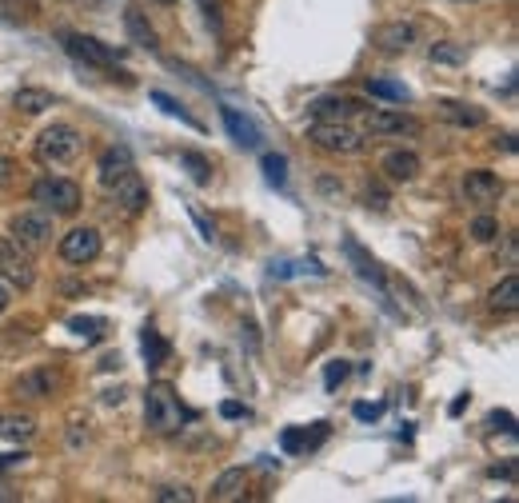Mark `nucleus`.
I'll return each mask as SVG.
<instances>
[{
  "instance_id": "nucleus-2",
  "label": "nucleus",
  "mask_w": 519,
  "mask_h": 503,
  "mask_svg": "<svg viewBox=\"0 0 519 503\" xmlns=\"http://www.w3.org/2000/svg\"><path fill=\"white\" fill-rule=\"evenodd\" d=\"M184 415L188 412H184L172 383H152L148 396H144V423L152 432H160V436H168V432H176L184 423Z\"/></svg>"
},
{
  "instance_id": "nucleus-32",
  "label": "nucleus",
  "mask_w": 519,
  "mask_h": 503,
  "mask_svg": "<svg viewBox=\"0 0 519 503\" xmlns=\"http://www.w3.org/2000/svg\"><path fill=\"white\" fill-rule=\"evenodd\" d=\"M156 503H192L196 499V491L192 488H184V483H164V488L152 496Z\"/></svg>"
},
{
  "instance_id": "nucleus-37",
  "label": "nucleus",
  "mask_w": 519,
  "mask_h": 503,
  "mask_svg": "<svg viewBox=\"0 0 519 503\" xmlns=\"http://www.w3.org/2000/svg\"><path fill=\"white\" fill-rule=\"evenodd\" d=\"M188 212H192L196 228H200V232H204V240H208V244H212V240H216V228H212V224H208V220H204V216H200V208H188Z\"/></svg>"
},
{
  "instance_id": "nucleus-8",
  "label": "nucleus",
  "mask_w": 519,
  "mask_h": 503,
  "mask_svg": "<svg viewBox=\"0 0 519 503\" xmlns=\"http://www.w3.org/2000/svg\"><path fill=\"white\" fill-rule=\"evenodd\" d=\"M64 48H68V56H72V61H80V64H88V68H113L116 56H121V53H113L108 45H100V40L84 37V32H68Z\"/></svg>"
},
{
  "instance_id": "nucleus-33",
  "label": "nucleus",
  "mask_w": 519,
  "mask_h": 503,
  "mask_svg": "<svg viewBox=\"0 0 519 503\" xmlns=\"http://www.w3.org/2000/svg\"><path fill=\"white\" fill-rule=\"evenodd\" d=\"M152 100H156V105H160V108H164V113H168V116H180V121H184V124L200 128V121H192V116H188V113H184V108H180V100H172V96H168V92H152Z\"/></svg>"
},
{
  "instance_id": "nucleus-46",
  "label": "nucleus",
  "mask_w": 519,
  "mask_h": 503,
  "mask_svg": "<svg viewBox=\"0 0 519 503\" xmlns=\"http://www.w3.org/2000/svg\"><path fill=\"white\" fill-rule=\"evenodd\" d=\"M448 4H483V0H448Z\"/></svg>"
},
{
  "instance_id": "nucleus-23",
  "label": "nucleus",
  "mask_w": 519,
  "mask_h": 503,
  "mask_svg": "<svg viewBox=\"0 0 519 503\" xmlns=\"http://www.w3.org/2000/svg\"><path fill=\"white\" fill-rule=\"evenodd\" d=\"M224 124H228V132H232V140L244 144V148H256L260 144V128L252 124L248 116L236 113V108H224Z\"/></svg>"
},
{
  "instance_id": "nucleus-4",
  "label": "nucleus",
  "mask_w": 519,
  "mask_h": 503,
  "mask_svg": "<svg viewBox=\"0 0 519 503\" xmlns=\"http://www.w3.org/2000/svg\"><path fill=\"white\" fill-rule=\"evenodd\" d=\"M8 236H13L21 248L37 252V248H48V240H53V212L45 208H24L13 216V224H8Z\"/></svg>"
},
{
  "instance_id": "nucleus-12",
  "label": "nucleus",
  "mask_w": 519,
  "mask_h": 503,
  "mask_svg": "<svg viewBox=\"0 0 519 503\" xmlns=\"http://www.w3.org/2000/svg\"><path fill=\"white\" fill-rule=\"evenodd\" d=\"M380 172H384L391 184H407L420 176V156H415L412 148H391V152H384V160H380Z\"/></svg>"
},
{
  "instance_id": "nucleus-21",
  "label": "nucleus",
  "mask_w": 519,
  "mask_h": 503,
  "mask_svg": "<svg viewBox=\"0 0 519 503\" xmlns=\"http://www.w3.org/2000/svg\"><path fill=\"white\" fill-rule=\"evenodd\" d=\"M312 436H308V428H288L284 436H280V448L288 451V456H296V451H308V448H316L320 440L328 436V423H312Z\"/></svg>"
},
{
  "instance_id": "nucleus-27",
  "label": "nucleus",
  "mask_w": 519,
  "mask_h": 503,
  "mask_svg": "<svg viewBox=\"0 0 519 503\" xmlns=\"http://www.w3.org/2000/svg\"><path fill=\"white\" fill-rule=\"evenodd\" d=\"M368 96H380V100H396V105H407L412 100V92L404 88V84H396V80H380V76H368Z\"/></svg>"
},
{
  "instance_id": "nucleus-5",
  "label": "nucleus",
  "mask_w": 519,
  "mask_h": 503,
  "mask_svg": "<svg viewBox=\"0 0 519 503\" xmlns=\"http://www.w3.org/2000/svg\"><path fill=\"white\" fill-rule=\"evenodd\" d=\"M32 204L53 212V216H72L80 208V189L64 176H45V180L32 184Z\"/></svg>"
},
{
  "instance_id": "nucleus-41",
  "label": "nucleus",
  "mask_w": 519,
  "mask_h": 503,
  "mask_svg": "<svg viewBox=\"0 0 519 503\" xmlns=\"http://www.w3.org/2000/svg\"><path fill=\"white\" fill-rule=\"evenodd\" d=\"M368 208H388V196L380 189H368Z\"/></svg>"
},
{
  "instance_id": "nucleus-7",
  "label": "nucleus",
  "mask_w": 519,
  "mask_h": 503,
  "mask_svg": "<svg viewBox=\"0 0 519 503\" xmlns=\"http://www.w3.org/2000/svg\"><path fill=\"white\" fill-rule=\"evenodd\" d=\"M96 256H100V232L96 228H72L68 236H61V260L64 264L84 268V264H92Z\"/></svg>"
},
{
  "instance_id": "nucleus-19",
  "label": "nucleus",
  "mask_w": 519,
  "mask_h": 503,
  "mask_svg": "<svg viewBox=\"0 0 519 503\" xmlns=\"http://www.w3.org/2000/svg\"><path fill=\"white\" fill-rule=\"evenodd\" d=\"M244 483H248V472H244V467H228V472H220L216 483H212V499H216V503L240 499L244 496Z\"/></svg>"
},
{
  "instance_id": "nucleus-42",
  "label": "nucleus",
  "mask_w": 519,
  "mask_h": 503,
  "mask_svg": "<svg viewBox=\"0 0 519 503\" xmlns=\"http://www.w3.org/2000/svg\"><path fill=\"white\" fill-rule=\"evenodd\" d=\"M200 8H204V16H208V24H220V16H216V0H200Z\"/></svg>"
},
{
  "instance_id": "nucleus-39",
  "label": "nucleus",
  "mask_w": 519,
  "mask_h": 503,
  "mask_svg": "<svg viewBox=\"0 0 519 503\" xmlns=\"http://www.w3.org/2000/svg\"><path fill=\"white\" fill-rule=\"evenodd\" d=\"M491 428H504V432H512L515 428V420L507 412H491Z\"/></svg>"
},
{
  "instance_id": "nucleus-45",
  "label": "nucleus",
  "mask_w": 519,
  "mask_h": 503,
  "mask_svg": "<svg viewBox=\"0 0 519 503\" xmlns=\"http://www.w3.org/2000/svg\"><path fill=\"white\" fill-rule=\"evenodd\" d=\"M220 412H224L228 420H236V415H244V407H240V404H224V407H220Z\"/></svg>"
},
{
  "instance_id": "nucleus-18",
  "label": "nucleus",
  "mask_w": 519,
  "mask_h": 503,
  "mask_svg": "<svg viewBox=\"0 0 519 503\" xmlns=\"http://www.w3.org/2000/svg\"><path fill=\"white\" fill-rule=\"evenodd\" d=\"M37 436V420L24 412H0V440L8 443H24Z\"/></svg>"
},
{
  "instance_id": "nucleus-6",
  "label": "nucleus",
  "mask_w": 519,
  "mask_h": 503,
  "mask_svg": "<svg viewBox=\"0 0 519 503\" xmlns=\"http://www.w3.org/2000/svg\"><path fill=\"white\" fill-rule=\"evenodd\" d=\"M0 280H8L13 288L37 284V268L29 260V248H21L13 236H0Z\"/></svg>"
},
{
  "instance_id": "nucleus-28",
  "label": "nucleus",
  "mask_w": 519,
  "mask_h": 503,
  "mask_svg": "<svg viewBox=\"0 0 519 503\" xmlns=\"http://www.w3.org/2000/svg\"><path fill=\"white\" fill-rule=\"evenodd\" d=\"M428 61L431 64H464L467 61V48L464 45H452V40H439V45L428 48Z\"/></svg>"
},
{
  "instance_id": "nucleus-13",
  "label": "nucleus",
  "mask_w": 519,
  "mask_h": 503,
  "mask_svg": "<svg viewBox=\"0 0 519 503\" xmlns=\"http://www.w3.org/2000/svg\"><path fill=\"white\" fill-rule=\"evenodd\" d=\"M56 388H61V372H53V368H32L16 380V396H24V399H48Z\"/></svg>"
},
{
  "instance_id": "nucleus-10",
  "label": "nucleus",
  "mask_w": 519,
  "mask_h": 503,
  "mask_svg": "<svg viewBox=\"0 0 519 503\" xmlns=\"http://www.w3.org/2000/svg\"><path fill=\"white\" fill-rule=\"evenodd\" d=\"M108 192H113V200L121 204V208L129 212V216H140V212L148 208V184H144L140 176H136V168H132V172H124Z\"/></svg>"
},
{
  "instance_id": "nucleus-14",
  "label": "nucleus",
  "mask_w": 519,
  "mask_h": 503,
  "mask_svg": "<svg viewBox=\"0 0 519 503\" xmlns=\"http://www.w3.org/2000/svg\"><path fill=\"white\" fill-rule=\"evenodd\" d=\"M124 172H132V152L124 148V144H113V148L100 152V164H96V176L105 189H113L116 180H121Z\"/></svg>"
},
{
  "instance_id": "nucleus-25",
  "label": "nucleus",
  "mask_w": 519,
  "mask_h": 503,
  "mask_svg": "<svg viewBox=\"0 0 519 503\" xmlns=\"http://www.w3.org/2000/svg\"><path fill=\"white\" fill-rule=\"evenodd\" d=\"M344 252H347V256H352L356 272H360V276H364V280H372V284H384V272H380V268H376V260H372V256H368V252H364V248H360V244H356V240H344Z\"/></svg>"
},
{
  "instance_id": "nucleus-9",
  "label": "nucleus",
  "mask_w": 519,
  "mask_h": 503,
  "mask_svg": "<svg viewBox=\"0 0 519 503\" xmlns=\"http://www.w3.org/2000/svg\"><path fill=\"white\" fill-rule=\"evenodd\" d=\"M360 132H372V136H412V132H420V124H415L407 113L368 108V113H364V128H360Z\"/></svg>"
},
{
  "instance_id": "nucleus-3",
  "label": "nucleus",
  "mask_w": 519,
  "mask_h": 503,
  "mask_svg": "<svg viewBox=\"0 0 519 503\" xmlns=\"http://www.w3.org/2000/svg\"><path fill=\"white\" fill-rule=\"evenodd\" d=\"M308 140L324 152H336V156H356V152H364V132L352 128L347 121H316L308 128Z\"/></svg>"
},
{
  "instance_id": "nucleus-31",
  "label": "nucleus",
  "mask_w": 519,
  "mask_h": 503,
  "mask_svg": "<svg viewBox=\"0 0 519 503\" xmlns=\"http://www.w3.org/2000/svg\"><path fill=\"white\" fill-rule=\"evenodd\" d=\"M264 176H268L276 189H284L288 184V160L276 156V152H268V156H264Z\"/></svg>"
},
{
  "instance_id": "nucleus-26",
  "label": "nucleus",
  "mask_w": 519,
  "mask_h": 503,
  "mask_svg": "<svg viewBox=\"0 0 519 503\" xmlns=\"http://www.w3.org/2000/svg\"><path fill=\"white\" fill-rule=\"evenodd\" d=\"M140 348H144V360H148V368H160V364L168 360V340L160 336V331H152V328H144V336H140Z\"/></svg>"
},
{
  "instance_id": "nucleus-17",
  "label": "nucleus",
  "mask_w": 519,
  "mask_h": 503,
  "mask_svg": "<svg viewBox=\"0 0 519 503\" xmlns=\"http://www.w3.org/2000/svg\"><path fill=\"white\" fill-rule=\"evenodd\" d=\"M308 113L316 116V121H352V116L360 113V105L347 96H316L308 105Z\"/></svg>"
},
{
  "instance_id": "nucleus-43",
  "label": "nucleus",
  "mask_w": 519,
  "mask_h": 503,
  "mask_svg": "<svg viewBox=\"0 0 519 503\" xmlns=\"http://www.w3.org/2000/svg\"><path fill=\"white\" fill-rule=\"evenodd\" d=\"M504 260H507V268H515V236H507V248H504Z\"/></svg>"
},
{
  "instance_id": "nucleus-1",
  "label": "nucleus",
  "mask_w": 519,
  "mask_h": 503,
  "mask_svg": "<svg viewBox=\"0 0 519 503\" xmlns=\"http://www.w3.org/2000/svg\"><path fill=\"white\" fill-rule=\"evenodd\" d=\"M80 152H84L80 128H72V124H64V121L48 124L45 132L37 136V160H40V164H48V168L72 164V160H80Z\"/></svg>"
},
{
  "instance_id": "nucleus-40",
  "label": "nucleus",
  "mask_w": 519,
  "mask_h": 503,
  "mask_svg": "<svg viewBox=\"0 0 519 503\" xmlns=\"http://www.w3.org/2000/svg\"><path fill=\"white\" fill-rule=\"evenodd\" d=\"M24 459H29V456H24V451H13V456H0V472H8V467H21Z\"/></svg>"
},
{
  "instance_id": "nucleus-22",
  "label": "nucleus",
  "mask_w": 519,
  "mask_h": 503,
  "mask_svg": "<svg viewBox=\"0 0 519 503\" xmlns=\"http://www.w3.org/2000/svg\"><path fill=\"white\" fill-rule=\"evenodd\" d=\"M13 105H16V113H24V116H40L45 108L56 105V96L48 88H21L13 96Z\"/></svg>"
},
{
  "instance_id": "nucleus-20",
  "label": "nucleus",
  "mask_w": 519,
  "mask_h": 503,
  "mask_svg": "<svg viewBox=\"0 0 519 503\" xmlns=\"http://www.w3.org/2000/svg\"><path fill=\"white\" fill-rule=\"evenodd\" d=\"M124 32H129V40H132L136 48H148V53H156V48H160L156 29H152V24L144 21L136 8H129V13H124Z\"/></svg>"
},
{
  "instance_id": "nucleus-29",
  "label": "nucleus",
  "mask_w": 519,
  "mask_h": 503,
  "mask_svg": "<svg viewBox=\"0 0 519 503\" xmlns=\"http://www.w3.org/2000/svg\"><path fill=\"white\" fill-rule=\"evenodd\" d=\"M180 168H188V176L196 184H208L212 180V164H208V156H200V152H192V148H184L180 152Z\"/></svg>"
},
{
  "instance_id": "nucleus-35",
  "label": "nucleus",
  "mask_w": 519,
  "mask_h": 503,
  "mask_svg": "<svg viewBox=\"0 0 519 503\" xmlns=\"http://www.w3.org/2000/svg\"><path fill=\"white\" fill-rule=\"evenodd\" d=\"M472 236H475L480 244H488V240H496V236H499V224H496L491 216H480V220L472 224Z\"/></svg>"
},
{
  "instance_id": "nucleus-38",
  "label": "nucleus",
  "mask_w": 519,
  "mask_h": 503,
  "mask_svg": "<svg viewBox=\"0 0 519 503\" xmlns=\"http://www.w3.org/2000/svg\"><path fill=\"white\" fill-rule=\"evenodd\" d=\"M13 172H16V164L4 156V152H0V189H8V184H13Z\"/></svg>"
},
{
  "instance_id": "nucleus-48",
  "label": "nucleus",
  "mask_w": 519,
  "mask_h": 503,
  "mask_svg": "<svg viewBox=\"0 0 519 503\" xmlns=\"http://www.w3.org/2000/svg\"><path fill=\"white\" fill-rule=\"evenodd\" d=\"M156 4H176V0H156Z\"/></svg>"
},
{
  "instance_id": "nucleus-16",
  "label": "nucleus",
  "mask_w": 519,
  "mask_h": 503,
  "mask_svg": "<svg viewBox=\"0 0 519 503\" xmlns=\"http://www.w3.org/2000/svg\"><path fill=\"white\" fill-rule=\"evenodd\" d=\"M436 116H439V121H448V124H456V128H480V124H488V113H483V108H475V105H464V100H439Z\"/></svg>"
},
{
  "instance_id": "nucleus-36",
  "label": "nucleus",
  "mask_w": 519,
  "mask_h": 503,
  "mask_svg": "<svg viewBox=\"0 0 519 503\" xmlns=\"http://www.w3.org/2000/svg\"><path fill=\"white\" fill-rule=\"evenodd\" d=\"M384 404H356V420H380Z\"/></svg>"
},
{
  "instance_id": "nucleus-11",
  "label": "nucleus",
  "mask_w": 519,
  "mask_h": 503,
  "mask_svg": "<svg viewBox=\"0 0 519 503\" xmlns=\"http://www.w3.org/2000/svg\"><path fill=\"white\" fill-rule=\"evenodd\" d=\"M464 196L472 204H496L504 196V180L496 172H488V168H472L464 176Z\"/></svg>"
},
{
  "instance_id": "nucleus-44",
  "label": "nucleus",
  "mask_w": 519,
  "mask_h": 503,
  "mask_svg": "<svg viewBox=\"0 0 519 503\" xmlns=\"http://www.w3.org/2000/svg\"><path fill=\"white\" fill-rule=\"evenodd\" d=\"M8 304H13V292H8V284H4V280H0V312H4Z\"/></svg>"
},
{
  "instance_id": "nucleus-34",
  "label": "nucleus",
  "mask_w": 519,
  "mask_h": 503,
  "mask_svg": "<svg viewBox=\"0 0 519 503\" xmlns=\"http://www.w3.org/2000/svg\"><path fill=\"white\" fill-rule=\"evenodd\" d=\"M347 376H352V368H347V360H331L328 368H324V388L328 391H336L339 383H344Z\"/></svg>"
},
{
  "instance_id": "nucleus-24",
  "label": "nucleus",
  "mask_w": 519,
  "mask_h": 503,
  "mask_svg": "<svg viewBox=\"0 0 519 503\" xmlns=\"http://www.w3.org/2000/svg\"><path fill=\"white\" fill-rule=\"evenodd\" d=\"M488 300H491V308H496V312H515L519 308V280L515 276H504L496 288H491Z\"/></svg>"
},
{
  "instance_id": "nucleus-15",
  "label": "nucleus",
  "mask_w": 519,
  "mask_h": 503,
  "mask_svg": "<svg viewBox=\"0 0 519 503\" xmlns=\"http://www.w3.org/2000/svg\"><path fill=\"white\" fill-rule=\"evenodd\" d=\"M415 45V24L407 21H391L376 29V48L380 53H407Z\"/></svg>"
},
{
  "instance_id": "nucleus-47",
  "label": "nucleus",
  "mask_w": 519,
  "mask_h": 503,
  "mask_svg": "<svg viewBox=\"0 0 519 503\" xmlns=\"http://www.w3.org/2000/svg\"><path fill=\"white\" fill-rule=\"evenodd\" d=\"M4 499H16V496H13V491H4V488H0V503H4Z\"/></svg>"
},
{
  "instance_id": "nucleus-30",
  "label": "nucleus",
  "mask_w": 519,
  "mask_h": 503,
  "mask_svg": "<svg viewBox=\"0 0 519 503\" xmlns=\"http://www.w3.org/2000/svg\"><path fill=\"white\" fill-rule=\"evenodd\" d=\"M68 328L76 331V336H88V340H96V336H105V328H108V320H100V315H76Z\"/></svg>"
}]
</instances>
